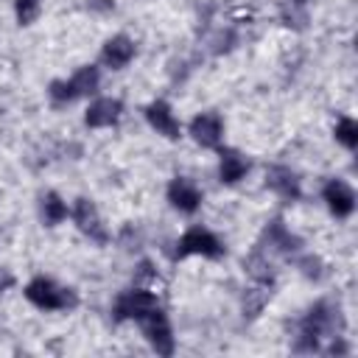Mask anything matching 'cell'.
Listing matches in <instances>:
<instances>
[{"label": "cell", "instance_id": "cell-1", "mask_svg": "<svg viewBox=\"0 0 358 358\" xmlns=\"http://www.w3.org/2000/svg\"><path fill=\"white\" fill-rule=\"evenodd\" d=\"M25 296L42 308V310H59V308H67V305H76V296L64 288H59L53 280L48 277H36L25 285Z\"/></svg>", "mask_w": 358, "mask_h": 358}, {"label": "cell", "instance_id": "cell-2", "mask_svg": "<svg viewBox=\"0 0 358 358\" xmlns=\"http://www.w3.org/2000/svg\"><path fill=\"white\" fill-rule=\"evenodd\" d=\"M187 255H201V257H221L224 246L218 243V238L201 227L187 229L179 243H176V257H187Z\"/></svg>", "mask_w": 358, "mask_h": 358}, {"label": "cell", "instance_id": "cell-3", "mask_svg": "<svg viewBox=\"0 0 358 358\" xmlns=\"http://www.w3.org/2000/svg\"><path fill=\"white\" fill-rule=\"evenodd\" d=\"M140 327H143L145 338L151 341V347L159 355H171L173 352V336H171V327H168V319H165L162 308H157L148 316H143L140 319Z\"/></svg>", "mask_w": 358, "mask_h": 358}, {"label": "cell", "instance_id": "cell-4", "mask_svg": "<svg viewBox=\"0 0 358 358\" xmlns=\"http://www.w3.org/2000/svg\"><path fill=\"white\" fill-rule=\"evenodd\" d=\"M159 308V302H157V296L151 294V291H143V288H137V291H129V294H123L120 299H117V319H143V316H148L151 310H157Z\"/></svg>", "mask_w": 358, "mask_h": 358}, {"label": "cell", "instance_id": "cell-5", "mask_svg": "<svg viewBox=\"0 0 358 358\" xmlns=\"http://www.w3.org/2000/svg\"><path fill=\"white\" fill-rule=\"evenodd\" d=\"M190 134H193V140H196L199 145H204V148H215V145L221 143V137H224L221 117L213 115V112H204V115L193 117V123H190Z\"/></svg>", "mask_w": 358, "mask_h": 358}, {"label": "cell", "instance_id": "cell-6", "mask_svg": "<svg viewBox=\"0 0 358 358\" xmlns=\"http://www.w3.org/2000/svg\"><path fill=\"white\" fill-rule=\"evenodd\" d=\"M168 201L176 210H182V213H193L199 207V201H201V193H199V187L190 179H182L179 176V179H173L168 185Z\"/></svg>", "mask_w": 358, "mask_h": 358}, {"label": "cell", "instance_id": "cell-7", "mask_svg": "<svg viewBox=\"0 0 358 358\" xmlns=\"http://www.w3.org/2000/svg\"><path fill=\"white\" fill-rule=\"evenodd\" d=\"M324 201H327L330 213H336L338 218H344V215H350L352 207H355V193H352L350 185L333 179V182L324 185Z\"/></svg>", "mask_w": 358, "mask_h": 358}, {"label": "cell", "instance_id": "cell-8", "mask_svg": "<svg viewBox=\"0 0 358 358\" xmlns=\"http://www.w3.org/2000/svg\"><path fill=\"white\" fill-rule=\"evenodd\" d=\"M73 218H76V224L81 227V232H87L90 238L106 241V229H103L101 215H98V210L92 207V201L78 199V201H76V210H73Z\"/></svg>", "mask_w": 358, "mask_h": 358}, {"label": "cell", "instance_id": "cell-9", "mask_svg": "<svg viewBox=\"0 0 358 358\" xmlns=\"http://www.w3.org/2000/svg\"><path fill=\"white\" fill-rule=\"evenodd\" d=\"M120 109H123L120 101H115V98H98V101L90 103V109H87V126H95V129L112 126V123H117Z\"/></svg>", "mask_w": 358, "mask_h": 358}, {"label": "cell", "instance_id": "cell-10", "mask_svg": "<svg viewBox=\"0 0 358 358\" xmlns=\"http://www.w3.org/2000/svg\"><path fill=\"white\" fill-rule=\"evenodd\" d=\"M145 117H148V123H151L159 134H165V137H179V120L173 117V112H171L168 103H162V101L148 103Z\"/></svg>", "mask_w": 358, "mask_h": 358}, {"label": "cell", "instance_id": "cell-11", "mask_svg": "<svg viewBox=\"0 0 358 358\" xmlns=\"http://www.w3.org/2000/svg\"><path fill=\"white\" fill-rule=\"evenodd\" d=\"M131 56H134V42L129 36H112L103 45V62L109 67H123L131 62Z\"/></svg>", "mask_w": 358, "mask_h": 358}, {"label": "cell", "instance_id": "cell-12", "mask_svg": "<svg viewBox=\"0 0 358 358\" xmlns=\"http://www.w3.org/2000/svg\"><path fill=\"white\" fill-rule=\"evenodd\" d=\"M268 187L277 190V193L285 196V199H294V196L299 193L296 176H294L288 168H271V171H268Z\"/></svg>", "mask_w": 358, "mask_h": 358}, {"label": "cell", "instance_id": "cell-13", "mask_svg": "<svg viewBox=\"0 0 358 358\" xmlns=\"http://www.w3.org/2000/svg\"><path fill=\"white\" fill-rule=\"evenodd\" d=\"M246 171H249V162L241 154H235V151H224L221 154V179L224 182H238Z\"/></svg>", "mask_w": 358, "mask_h": 358}, {"label": "cell", "instance_id": "cell-14", "mask_svg": "<svg viewBox=\"0 0 358 358\" xmlns=\"http://www.w3.org/2000/svg\"><path fill=\"white\" fill-rule=\"evenodd\" d=\"M70 84H73V90H76V98L95 92V87H98V67H92V64L81 67V70L70 78Z\"/></svg>", "mask_w": 358, "mask_h": 358}, {"label": "cell", "instance_id": "cell-15", "mask_svg": "<svg viewBox=\"0 0 358 358\" xmlns=\"http://www.w3.org/2000/svg\"><path fill=\"white\" fill-rule=\"evenodd\" d=\"M42 213H45V221H48V224H59V221L67 218V204H64L56 193H48V196L42 199Z\"/></svg>", "mask_w": 358, "mask_h": 358}, {"label": "cell", "instance_id": "cell-16", "mask_svg": "<svg viewBox=\"0 0 358 358\" xmlns=\"http://www.w3.org/2000/svg\"><path fill=\"white\" fill-rule=\"evenodd\" d=\"M336 137L347 145V148H355L358 145V123L352 117H341L338 126H336Z\"/></svg>", "mask_w": 358, "mask_h": 358}, {"label": "cell", "instance_id": "cell-17", "mask_svg": "<svg viewBox=\"0 0 358 358\" xmlns=\"http://www.w3.org/2000/svg\"><path fill=\"white\" fill-rule=\"evenodd\" d=\"M39 0H17L14 3V11H17V20L22 22V25H28V22H34L36 17H39Z\"/></svg>", "mask_w": 358, "mask_h": 358}, {"label": "cell", "instance_id": "cell-18", "mask_svg": "<svg viewBox=\"0 0 358 358\" xmlns=\"http://www.w3.org/2000/svg\"><path fill=\"white\" fill-rule=\"evenodd\" d=\"M50 98L53 101H73L76 98V90L70 81H53L50 84Z\"/></svg>", "mask_w": 358, "mask_h": 358}, {"label": "cell", "instance_id": "cell-19", "mask_svg": "<svg viewBox=\"0 0 358 358\" xmlns=\"http://www.w3.org/2000/svg\"><path fill=\"white\" fill-rule=\"evenodd\" d=\"M296 3H305V0H296Z\"/></svg>", "mask_w": 358, "mask_h": 358}]
</instances>
